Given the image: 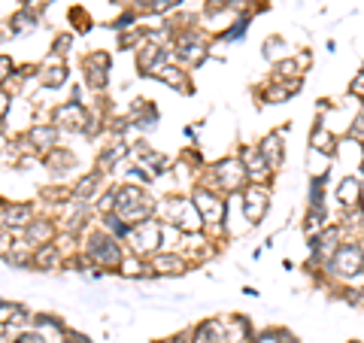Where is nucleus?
<instances>
[{
    "label": "nucleus",
    "mask_w": 364,
    "mask_h": 343,
    "mask_svg": "<svg viewBox=\"0 0 364 343\" xmlns=\"http://www.w3.org/2000/svg\"><path fill=\"white\" fill-rule=\"evenodd\" d=\"M82 255L88 258L91 268L104 270V273H119V265L124 258V243L107 234L104 228H91L82 243Z\"/></svg>",
    "instance_id": "obj_1"
},
{
    "label": "nucleus",
    "mask_w": 364,
    "mask_h": 343,
    "mask_svg": "<svg viewBox=\"0 0 364 343\" xmlns=\"http://www.w3.org/2000/svg\"><path fill=\"white\" fill-rule=\"evenodd\" d=\"M322 277L334 280L340 285H352L364 277V255L358 243H340L337 253L328 258V265L322 268Z\"/></svg>",
    "instance_id": "obj_2"
},
{
    "label": "nucleus",
    "mask_w": 364,
    "mask_h": 343,
    "mask_svg": "<svg viewBox=\"0 0 364 343\" xmlns=\"http://www.w3.org/2000/svg\"><path fill=\"white\" fill-rule=\"evenodd\" d=\"M158 219H161L164 225L179 228L182 234H198L203 228L191 198H179V194H170V198H164L161 204H158Z\"/></svg>",
    "instance_id": "obj_3"
},
{
    "label": "nucleus",
    "mask_w": 364,
    "mask_h": 343,
    "mask_svg": "<svg viewBox=\"0 0 364 343\" xmlns=\"http://www.w3.org/2000/svg\"><path fill=\"white\" fill-rule=\"evenodd\" d=\"M191 204H195V210H198L203 225H225V213H228L225 194L213 191L207 186H195V191H191Z\"/></svg>",
    "instance_id": "obj_4"
},
{
    "label": "nucleus",
    "mask_w": 364,
    "mask_h": 343,
    "mask_svg": "<svg viewBox=\"0 0 364 343\" xmlns=\"http://www.w3.org/2000/svg\"><path fill=\"white\" fill-rule=\"evenodd\" d=\"M128 243L136 255L149 258L155 253H161V219H149V222H140V225H131V234H128Z\"/></svg>",
    "instance_id": "obj_5"
},
{
    "label": "nucleus",
    "mask_w": 364,
    "mask_h": 343,
    "mask_svg": "<svg viewBox=\"0 0 364 343\" xmlns=\"http://www.w3.org/2000/svg\"><path fill=\"white\" fill-rule=\"evenodd\" d=\"M173 61V52L167 49V46H158V43H149L146 40L140 49H134V64H136V73L140 76H158L161 67H167Z\"/></svg>",
    "instance_id": "obj_6"
},
{
    "label": "nucleus",
    "mask_w": 364,
    "mask_h": 343,
    "mask_svg": "<svg viewBox=\"0 0 364 343\" xmlns=\"http://www.w3.org/2000/svg\"><path fill=\"white\" fill-rule=\"evenodd\" d=\"M88 122H91V112L85 110V104H79V100H67V104L52 110V125H58L61 131L85 134Z\"/></svg>",
    "instance_id": "obj_7"
},
{
    "label": "nucleus",
    "mask_w": 364,
    "mask_h": 343,
    "mask_svg": "<svg viewBox=\"0 0 364 343\" xmlns=\"http://www.w3.org/2000/svg\"><path fill=\"white\" fill-rule=\"evenodd\" d=\"M240 204H243V216L249 225H261V219L270 210V189L267 186H249L240 191Z\"/></svg>",
    "instance_id": "obj_8"
},
{
    "label": "nucleus",
    "mask_w": 364,
    "mask_h": 343,
    "mask_svg": "<svg viewBox=\"0 0 364 343\" xmlns=\"http://www.w3.org/2000/svg\"><path fill=\"white\" fill-rule=\"evenodd\" d=\"M237 158L243 162V167H246V179L252 182V186H267V189H270L273 174H277V170H273V167L264 162V155L258 152V146H243Z\"/></svg>",
    "instance_id": "obj_9"
},
{
    "label": "nucleus",
    "mask_w": 364,
    "mask_h": 343,
    "mask_svg": "<svg viewBox=\"0 0 364 343\" xmlns=\"http://www.w3.org/2000/svg\"><path fill=\"white\" fill-rule=\"evenodd\" d=\"M149 265L155 270V277H182V273H188L191 261L176 253V249H161V253L149 255Z\"/></svg>",
    "instance_id": "obj_10"
},
{
    "label": "nucleus",
    "mask_w": 364,
    "mask_h": 343,
    "mask_svg": "<svg viewBox=\"0 0 364 343\" xmlns=\"http://www.w3.org/2000/svg\"><path fill=\"white\" fill-rule=\"evenodd\" d=\"M55 237H58V222L49 219V216H37V219H33L25 231H21V240H25L31 249L55 243Z\"/></svg>",
    "instance_id": "obj_11"
},
{
    "label": "nucleus",
    "mask_w": 364,
    "mask_h": 343,
    "mask_svg": "<svg viewBox=\"0 0 364 343\" xmlns=\"http://www.w3.org/2000/svg\"><path fill=\"white\" fill-rule=\"evenodd\" d=\"M25 134H28V140H31V149L37 152V155L52 152L55 146H58V140H61V128H58V125H52V122L31 125Z\"/></svg>",
    "instance_id": "obj_12"
},
{
    "label": "nucleus",
    "mask_w": 364,
    "mask_h": 343,
    "mask_svg": "<svg viewBox=\"0 0 364 343\" xmlns=\"http://www.w3.org/2000/svg\"><path fill=\"white\" fill-rule=\"evenodd\" d=\"M100 186H104V174L91 170V174L79 176L73 186H70V201L73 204H91V207H95V201H97V194H100Z\"/></svg>",
    "instance_id": "obj_13"
},
{
    "label": "nucleus",
    "mask_w": 364,
    "mask_h": 343,
    "mask_svg": "<svg viewBox=\"0 0 364 343\" xmlns=\"http://www.w3.org/2000/svg\"><path fill=\"white\" fill-rule=\"evenodd\" d=\"M258 152L264 155V162H267L273 170H279L282 162H286V137H282L279 131L264 134V137L258 140Z\"/></svg>",
    "instance_id": "obj_14"
},
{
    "label": "nucleus",
    "mask_w": 364,
    "mask_h": 343,
    "mask_svg": "<svg viewBox=\"0 0 364 343\" xmlns=\"http://www.w3.org/2000/svg\"><path fill=\"white\" fill-rule=\"evenodd\" d=\"M158 122H161V116H158V110L149 97H136L131 104V125L134 131H152L158 128Z\"/></svg>",
    "instance_id": "obj_15"
},
{
    "label": "nucleus",
    "mask_w": 364,
    "mask_h": 343,
    "mask_svg": "<svg viewBox=\"0 0 364 343\" xmlns=\"http://www.w3.org/2000/svg\"><path fill=\"white\" fill-rule=\"evenodd\" d=\"M37 219V207H33L31 201L25 204H6L4 207V225L9 231H25V228Z\"/></svg>",
    "instance_id": "obj_16"
},
{
    "label": "nucleus",
    "mask_w": 364,
    "mask_h": 343,
    "mask_svg": "<svg viewBox=\"0 0 364 343\" xmlns=\"http://www.w3.org/2000/svg\"><path fill=\"white\" fill-rule=\"evenodd\" d=\"M155 79H158V83H164L167 88L179 91V95H191V91H195V85H191V76H188V70H186V67H179L176 61H170L167 67H161Z\"/></svg>",
    "instance_id": "obj_17"
},
{
    "label": "nucleus",
    "mask_w": 364,
    "mask_h": 343,
    "mask_svg": "<svg viewBox=\"0 0 364 343\" xmlns=\"http://www.w3.org/2000/svg\"><path fill=\"white\" fill-rule=\"evenodd\" d=\"M310 149H313V152H318V155H325V158L337 155V149H340L337 137H334L331 131H328V125H325L322 119H316V125L310 128Z\"/></svg>",
    "instance_id": "obj_18"
},
{
    "label": "nucleus",
    "mask_w": 364,
    "mask_h": 343,
    "mask_svg": "<svg viewBox=\"0 0 364 343\" xmlns=\"http://www.w3.org/2000/svg\"><path fill=\"white\" fill-rule=\"evenodd\" d=\"M43 164L49 167L55 176H58V174H70V170H76L79 158H76L73 149H67V146H55L52 152H46V155H43Z\"/></svg>",
    "instance_id": "obj_19"
},
{
    "label": "nucleus",
    "mask_w": 364,
    "mask_h": 343,
    "mask_svg": "<svg viewBox=\"0 0 364 343\" xmlns=\"http://www.w3.org/2000/svg\"><path fill=\"white\" fill-rule=\"evenodd\" d=\"M64 268V253L58 243H46L33 249V270H43V273H52Z\"/></svg>",
    "instance_id": "obj_20"
},
{
    "label": "nucleus",
    "mask_w": 364,
    "mask_h": 343,
    "mask_svg": "<svg viewBox=\"0 0 364 343\" xmlns=\"http://www.w3.org/2000/svg\"><path fill=\"white\" fill-rule=\"evenodd\" d=\"M128 155H131V146L124 143V140L109 143V146H104V149L97 152V164H95V170H97V174H104V176H107L109 170L116 167V164L122 162V158H128Z\"/></svg>",
    "instance_id": "obj_21"
},
{
    "label": "nucleus",
    "mask_w": 364,
    "mask_h": 343,
    "mask_svg": "<svg viewBox=\"0 0 364 343\" xmlns=\"http://www.w3.org/2000/svg\"><path fill=\"white\" fill-rule=\"evenodd\" d=\"M361 198H364V189H361V176H343L337 186V201L343 210H355L361 207Z\"/></svg>",
    "instance_id": "obj_22"
},
{
    "label": "nucleus",
    "mask_w": 364,
    "mask_h": 343,
    "mask_svg": "<svg viewBox=\"0 0 364 343\" xmlns=\"http://www.w3.org/2000/svg\"><path fill=\"white\" fill-rule=\"evenodd\" d=\"M191 343H225V322L222 319H203L191 328Z\"/></svg>",
    "instance_id": "obj_23"
},
{
    "label": "nucleus",
    "mask_w": 364,
    "mask_h": 343,
    "mask_svg": "<svg viewBox=\"0 0 364 343\" xmlns=\"http://www.w3.org/2000/svg\"><path fill=\"white\" fill-rule=\"evenodd\" d=\"M67 64L64 61H52V64H40V85L43 88H61L67 83Z\"/></svg>",
    "instance_id": "obj_24"
},
{
    "label": "nucleus",
    "mask_w": 364,
    "mask_h": 343,
    "mask_svg": "<svg viewBox=\"0 0 364 343\" xmlns=\"http://www.w3.org/2000/svg\"><path fill=\"white\" fill-rule=\"evenodd\" d=\"M40 25V16L33 13V9H18V13L9 19V31H13V37H18V33H28Z\"/></svg>",
    "instance_id": "obj_25"
},
{
    "label": "nucleus",
    "mask_w": 364,
    "mask_h": 343,
    "mask_svg": "<svg viewBox=\"0 0 364 343\" xmlns=\"http://www.w3.org/2000/svg\"><path fill=\"white\" fill-rule=\"evenodd\" d=\"M261 55H264L270 64H277V61H282V58H289V43L273 33V37H267L264 46H261Z\"/></svg>",
    "instance_id": "obj_26"
},
{
    "label": "nucleus",
    "mask_w": 364,
    "mask_h": 343,
    "mask_svg": "<svg viewBox=\"0 0 364 343\" xmlns=\"http://www.w3.org/2000/svg\"><path fill=\"white\" fill-rule=\"evenodd\" d=\"M31 325L37 328V331H55V334H58V337H61L64 331H67L64 319H61V316H55V313H33Z\"/></svg>",
    "instance_id": "obj_27"
},
{
    "label": "nucleus",
    "mask_w": 364,
    "mask_h": 343,
    "mask_svg": "<svg viewBox=\"0 0 364 343\" xmlns=\"http://www.w3.org/2000/svg\"><path fill=\"white\" fill-rule=\"evenodd\" d=\"M304 73H301V64H298V58H282V61H277L273 64V79H279V83H289V79H301Z\"/></svg>",
    "instance_id": "obj_28"
},
{
    "label": "nucleus",
    "mask_w": 364,
    "mask_h": 343,
    "mask_svg": "<svg viewBox=\"0 0 364 343\" xmlns=\"http://www.w3.org/2000/svg\"><path fill=\"white\" fill-rule=\"evenodd\" d=\"M109 67H112V58H109V52H104V49H95V52H88L82 58V70H107L109 73Z\"/></svg>",
    "instance_id": "obj_29"
},
{
    "label": "nucleus",
    "mask_w": 364,
    "mask_h": 343,
    "mask_svg": "<svg viewBox=\"0 0 364 343\" xmlns=\"http://www.w3.org/2000/svg\"><path fill=\"white\" fill-rule=\"evenodd\" d=\"M82 83L91 88V91H107L109 88V73L107 70H82Z\"/></svg>",
    "instance_id": "obj_30"
},
{
    "label": "nucleus",
    "mask_w": 364,
    "mask_h": 343,
    "mask_svg": "<svg viewBox=\"0 0 364 343\" xmlns=\"http://www.w3.org/2000/svg\"><path fill=\"white\" fill-rule=\"evenodd\" d=\"M249 19H252V16H249V13H243L240 19L234 21L231 28H228V31H222V40H225V43H237V40H243V37H246V31H249Z\"/></svg>",
    "instance_id": "obj_31"
},
{
    "label": "nucleus",
    "mask_w": 364,
    "mask_h": 343,
    "mask_svg": "<svg viewBox=\"0 0 364 343\" xmlns=\"http://www.w3.org/2000/svg\"><path fill=\"white\" fill-rule=\"evenodd\" d=\"M73 49V33H58V37L52 40V58L55 61H64V55Z\"/></svg>",
    "instance_id": "obj_32"
},
{
    "label": "nucleus",
    "mask_w": 364,
    "mask_h": 343,
    "mask_svg": "<svg viewBox=\"0 0 364 343\" xmlns=\"http://www.w3.org/2000/svg\"><path fill=\"white\" fill-rule=\"evenodd\" d=\"M16 73V61L13 55H0V88H4L9 83V76Z\"/></svg>",
    "instance_id": "obj_33"
},
{
    "label": "nucleus",
    "mask_w": 364,
    "mask_h": 343,
    "mask_svg": "<svg viewBox=\"0 0 364 343\" xmlns=\"http://www.w3.org/2000/svg\"><path fill=\"white\" fill-rule=\"evenodd\" d=\"M70 21H73V28L79 31V33H88L91 31V19H88V13H82V9H70Z\"/></svg>",
    "instance_id": "obj_34"
},
{
    "label": "nucleus",
    "mask_w": 364,
    "mask_h": 343,
    "mask_svg": "<svg viewBox=\"0 0 364 343\" xmlns=\"http://www.w3.org/2000/svg\"><path fill=\"white\" fill-rule=\"evenodd\" d=\"M13 246H16V231H9L6 225H0V258H4Z\"/></svg>",
    "instance_id": "obj_35"
},
{
    "label": "nucleus",
    "mask_w": 364,
    "mask_h": 343,
    "mask_svg": "<svg viewBox=\"0 0 364 343\" xmlns=\"http://www.w3.org/2000/svg\"><path fill=\"white\" fill-rule=\"evenodd\" d=\"M61 343H91V337L85 331H76V328H67L61 334Z\"/></svg>",
    "instance_id": "obj_36"
},
{
    "label": "nucleus",
    "mask_w": 364,
    "mask_h": 343,
    "mask_svg": "<svg viewBox=\"0 0 364 343\" xmlns=\"http://www.w3.org/2000/svg\"><path fill=\"white\" fill-rule=\"evenodd\" d=\"M349 137H355V140L364 143V110L358 112L355 119H352V128H349Z\"/></svg>",
    "instance_id": "obj_37"
},
{
    "label": "nucleus",
    "mask_w": 364,
    "mask_h": 343,
    "mask_svg": "<svg viewBox=\"0 0 364 343\" xmlns=\"http://www.w3.org/2000/svg\"><path fill=\"white\" fill-rule=\"evenodd\" d=\"M158 343H191V328L188 331H179V334L167 337V340H158Z\"/></svg>",
    "instance_id": "obj_38"
},
{
    "label": "nucleus",
    "mask_w": 364,
    "mask_h": 343,
    "mask_svg": "<svg viewBox=\"0 0 364 343\" xmlns=\"http://www.w3.org/2000/svg\"><path fill=\"white\" fill-rule=\"evenodd\" d=\"M298 64H301V70H306V67L313 64V55H310V52H301V55H298Z\"/></svg>",
    "instance_id": "obj_39"
},
{
    "label": "nucleus",
    "mask_w": 364,
    "mask_h": 343,
    "mask_svg": "<svg viewBox=\"0 0 364 343\" xmlns=\"http://www.w3.org/2000/svg\"><path fill=\"white\" fill-rule=\"evenodd\" d=\"M358 249H361V255H364V234L358 237Z\"/></svg>",
    "instance_id": "obj_40"
},
{
    "label": "nucleus",
    "mask_w": 364,
    "mask_h": 343,
    "mask_svg": "<svg viewBox=\"0 0 364 343\" xmlns=\"http://www.w3.org/2000/svg\"><path fill=\"white\" fill-rule=\"evenodd\" d=\"M167 4H170V6H173V4H179V0H167Z\"/></svg>",
    "instance_id": "obj_41"
},
{
    "label": "nucleus",
    "mask_w": 364,
    "mask_h": 343,
    "mask_svg": "<svg viewBox=\"0 0 364 343\" xmlns=\"http://www.w3.org/2000/svg\"><path fill=\"white\" fill-rule=\"evenodd\" d=\"M349 343H361V340H349Z\"/></svg>",
    "instance_id": "obj_42"
}]
</instances>
